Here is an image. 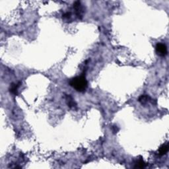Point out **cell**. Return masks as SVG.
<instances>
[{"mask_svg":"<svg viewBox=\"0 0 169 169\" xmlns=\"http://www.w3.org/2000/svg\"><path fill=\"white\" fill-rule=\"evenodd\" d=\"M19 84H15V83H12L10 86L9 91L11 93L14 94V95H17V90H18Z\"/></svg>","mask_w":169,"mask_h":169,"instance_id":"obj_5","label":"cell"},{"mask_svg":"<svg viewBox=\"0 0 169 169\" xmlns=\"http://www.w3.org/2000/svg\"><path fill=\"white\" fill-rule=\"evenodd\" d=\"M112 131H113V132L114 133H117L118 131V128L117 126H114V127H113V129H112Z\"/></svg>","mask_w":169,"mask_h":169,"instance_id":"obj_10","label":"cell"},{"mask_svg":"<svg viewBox=\"0 0 169 169\" xmlns=\"http://www.w3.org/2000/svg\"><path fill=\"white\" fill-rule=\"evenodd\" d=\"M74 9H75V13L77 16L78 17L79 19H82L83 17V14L84 13V9L83 7H82L80 2H75V4H73Z\"/></svg>","mask_w":169,"mask_h":169,"instance_id":"obj_3","label":"cell"},{"mask_svg":"<svg viewBox=\"0 0 169 169\" xmlns=\"http://www.w3.org/2000/svg\"><path fill=\"white\" fill-rule=\"evenodd\" d=\"M137 165H138L137 166H138L139 168H142L145 167V162H144V161L142 160V159H141V160H139L138 164H137Z\"/></svg>","mask_w":169,"mask_h":169,"instance_id":"obj_8","label":"cell"},{"mask_svg":"<svg viewBox=\"0 0 169 169\" xmlns=\"http://www.w3.org/2000/svg\"><path fill=\"white\" fill-rule=\"evenodd\" d=\"M67 104L70 108H74L75 106H76L75 103L74 102L73 99L71 98V96H67Z\"/></svg>","mask_w":169,"mask_h":169,"instance_id":"obj_6","label":"cell"},{"mask_svg":"<svg viewBox=\"0 0 169 169\" xmlns=\"http://www.w3.org/2000/svg\"><path fill=\"white\" fill-rule=\"evenodd\" d=\"M150 99V97L147 95H141L139 99V101L141 102L142 104H145L149 101Z\"/></svg>","mask_w":169,"mask_h":169,"instance_id":"obj_7","label":"cell"},{"mask_svg":"<svg viewBox=\"0 0 169 169\" xmlns=\"http://www.w3.org/2000/svg\"><path fill=\"white\" fill-rule=\"evenodd\" d=\"M168 143L164 144L162 145L160 148H159V149L158 151V155H160V156H162V155H166V153H168Z\"/></svg>","mask_w":169,"mask_h":169,"instance_id":"obj_4","label":"cell"},{"mask_svg":"<svg viewBox=\"0 0 169 169\" xmlns=\"http://www.w3.org/2000/svg\"><path fill=\"white\" fill-rule=\"evenodd\" d=\"M156 54L158 56L164 57L167 54V47L163 43H158L155 47Z\"/></svg>","mask_w":169,"mask_h":169,"instance_id":"obj_2","label":"cell"},{"mask_svg":"<svg viewBox=\"0 0 169 169\" xmlns=\"http://www.w3.org/2000/svg\"><path fill=\"white\" fill-rule=\"evenodd\" d=\"M70 17H71V13H69V12L65 13V14L63 15V18L66 19H69Z\"/></svg>","mask_w":169,"mask_h":169,"instance_id":"obj_9","label":"cell"},{"mask_svg":"<svg viewBox=\"0 0 169 169\" xmlns=\"http://www.w3.org/2000/svg\"><path fill=\"white\" fill-rule=\"evenodd\" d=\"M69 84L77 91L80 93L85 91L88 87V83L84 75L75 77L71 79L69 81Z\"/></svg>","mask_w":169,"mask_h":169,"instance_id":"obj_1","label":"cell"}]
</instances>
